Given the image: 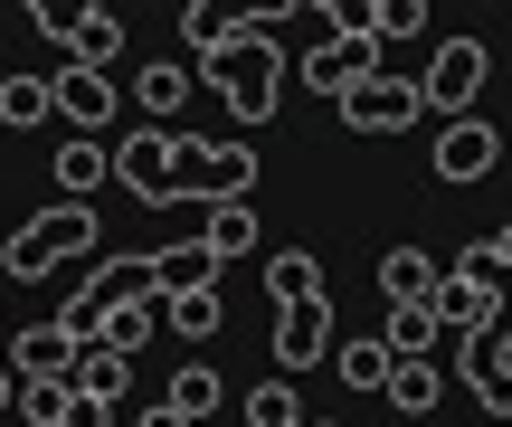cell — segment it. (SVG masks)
<instances>
[{
  "label": "cell",
  "mask_w": 512,
  "mask_h": 427,
  "mask_svg": "<svg viewBox=\"0 0 512 427\" xmlns=\"http://www.w3.org/2000/svg\"><path fill=\"white\" fill-rule=\"evenodd\" d=\"M465 257H475V266H494V276H512V219L494 228V238H475V247H465Z\"/></svg>",
  "instance_id": "33"
},
{
  "label": "cell",
  "mask_w": 512,
  "mask_h": 427,
  "mask_svg": "<svg viewBox=\"0 0 512 427\" xmlns=\"http://www.w3.org/2000/svg\"><path fill=\"white\" fill-rule=\"evenodd\" d=\"M209 285H219V257H209L200 238H190V247H162V257H152V295H162V304L209 295Z\"/></svg>",
  "instance_id": "13"
},
{
  "label": "cell",
  "mask_w": 512,
  "mask_h": 427,
  "mask_svg": "<svg viewBox=\"0 0 512 427\" xmlns=\"http://www.w3.org/2000/svg\"><path fill=\"white\" fill-rule=\"evenodd\" d=\"M114 105H124V95H114V76H86V67H57V76H48V114H67L86 143L114 124Z\"/></svg>",
  "instance_id": "11"
},
{
  "label": "cell",
  "mask_w": 512,
  "mask_h": 427,
  "mask_svg": "<svg viewBox=\"0 0 512 427\" xmlns=\"http://www.w3.org/2000/svg\"><path fill=\"white\" fill-rule=\"evenodd\" d=\"M162 323H171V304H162V295H133V304H114V314L95 323V342H105V352H124V361H133V352H143L152 333H162Z\"/></svg>",
  "instance_id": "17"
},
{
  "label": "cell",
  "mask_w": 512,
  "mask_h": 427,
  "mask_svg": "<svg viewBox=\"0 0 512 427\" xmlns=\"http://www.w3.org/2000/svg\"><path fill=\"white\" fill-rule=\"evenodd\" d=\"M162 409H181L190 427H200L209 409H219V371H209V361H190V371H171V390H162Z\"/></svg>",
  "instance_id": "28"
},
{
  "label": "cell",
  "mask_w": 512,
  "mask_h": 427,
  "mask_svg": "<svg viewBox=\"0 0 512 427\" xmlns=\"http://www.w3.org/2000/svg\"><path fill=\"white\" fill-rule=\"evenodd\" d=\"M143 427H190L181 409H162V399H152V409H143Z\"/></svg>",
  "instance_id": "35"
},
{
  "label": "cell",
  "mask_w": 512,
  "mask_h": 427,
  "mask_svg": "<svg viewBox=\"0 0 512 427\" xmlns=\"http://www.w3.org/2000/svg\"><path fill=\"white\" fill-rule=\"evenodd\" d=\"M427 314H437V323H456V333H494V323H503V276H494V266H475V257H465L456 276H437Z\"/></svg>",
  "instance_id": "6"
},
{
  "label": "cell",
  "mask_w": 512,
  "mask_h": 427,
  "mask_svg": "<svg viewBox=\"0 0 512 427\" xmlns=\"http://www.w3.org/2000/svg\"><path fill=\"white\" fill-rule=\"evenodd\" d=\"M332 114H342V124L351 133H408V124H418V86H408V76L399 67H380V76H370V86H351L342 95V105H332Z\"/></svg>",
  "instance_id": "7"
},
{
  "label": "cell",
  "mask_w": 512,
  "mask_h": 427,
  "mask_svg": "<svg viewBox=\"0 0 512 427\" xmlns=\"http://www.w3.org/2000/svg\"><path fill=\"white\" fill-rule=\"evenodd\" d=\"M0 124H10V133L48 124V76H0Z\"/></svg>",
  "instance_id": "29"
},
{
  "label": "cell",
  "mask_w": 512,
  "mask_h": 427,
  "mask_svg": "<svg viewBox=\"0 0 512 427\" xmlns=\"http://www.w3.org/2000/svg\"><path fill=\"white\" fill-rule=\"evenodd\" d=\"M171 323H181L190 342H209V333H219V285H209V295H181V304H171Z\"/></svg>",
  "instance_id": "31"
},
{
  "label": "cell",
  "mask_w": 512,
  "mask_h": 427,
  "mask_svg": "<svg viewBox=\"0 0 512 427\" xmlns=\"http://www.w3.org/2000/svg\"><path fill=\"white\" fill-rule=\"evenodd\" d=\"M76 371V342L57 333V323H29V333L10 342V380H67Z\"/></svg>",
  "instance_id": "15"
},
{
  "label": "cell",
  "mask_w": 512,
  "mask_h": 427,
  "mask_svg": "<svg viewBox=\"0 0 512 427\" xmlns=\"http://www.w3.org/2000/svg\"><path fill=\"white\" fill-rule=\"evenodd\" d=\"M76 247H105V228H95V209H38V219H19V238L0 247V266H10L19 285H38V276H57V266L76 257Z\"/></svg>",
  "instance_id": "2"
},
{
  "label": "cell",
  "mask_w": 512,
  "mask_h": 427,
  "mask_svg": "<svg viewBox=\"0 0 512 427\" xmlns=\"http://www.w3.org/2000/svg\"><path fill=\"white\" fill-rule=\"evenodd\" d=\"M380 295H389V314L399 304H427L437 295V257L427 247H380Z\"/></svg>",
  "instance_id": "16"
},
{
  "label": "cell",
  "mask_w": 512,
  "mask_h": 427,
  "mask_svg": "<svg viewBox=\"0 0 512 427\" xmlns=\"http://www.w3.org/2000/svg\"><path fill=\"white\" fill-rule=\"evenodd\" d=\"M313 361H332V295L285 304V314H275V380L313 371Z\"/></svg>",
  "instance_id": "10"
},
{
  "label": "cell",
  "mask_w": 512,
  "mask_h": 427,
  "mask_svg": "<svg viewBox=\"0 0 512 427\" xmlns=\"http://www.w3.org/2000/svg\"><path fill=\"white\" fill-rule=\"evenodd\" d=\"M76 19H86L76 0H29V29H38V38H57V48L76 38Z\"/></svg>",
  "instance_id": "32"
},
{
  "label": "cell",
  "mask_w": 512,
  "mask_h": 427,
  "mask_svg": "<svg viewBox=\"0 0 512 427\" xmlns=\"http://www.w3.org/2000/svg\"><path fill=\"white\" fill-rule=\"evenodd\" d=\"M437 390H446L437 361H389V380H380V399H389L399 418H427V409H437Z\"/></svg>",
  "instance_id": "23"
},
{
  "label": "cell",
  "mask_w": 512,
  "mask_h": 427,
  "mask_svg": "<svg viewBox=\"0 0 512 427\" xmlns=\"http://www.w3.org/2000/svg\"><path fill=\"white\" fill-rule=\"evenodd\" d=\"M200 86H219V105L238 114V124H266L275 114V95H285V48H275L266 29H247L238 48H219V57H200Z\"/></svg>",
  "instance_id": "1"
},
{
  "label": "cell",
  "mask_w": 512,
  "mask_h": 427,
  "mask_svg": "<svg viewBox=\"0 0 512 427\" xmlns=\"http://www.w3.org/2000/svg\"><path fill=\"white\" fill-rule=\"evenodd\" d=\"M332 371H342V390H370V399H380V380H389V342H380V333L332 342Z\"/></svg>",
  "instance_id": "25"
},
{
  "label": "cell",
  "mask_w": 512,
  "mask_h": 427,
  "mask_svg": "<svg viewBox=\"0 0 512 427\" xmlns=\"http://www.w3.org/2000/svg\"><path fill=\"white\" fill-rule=\"evenodd\" d=\"M256 29V10H219V0H181V38L200 57H219V48H238V38Z\"/></svg>",
  "instance_id": "19"
},
{
  "label": "cell",
  "mask_w": 512,
  "mask_h": 427,
  "mask_svg": "<svg viewBox=\"0 0 512 427\" xmlns=\"http://www.w3.org/2000/svg\"><path fill=\"white\" fill-rule=\"evenodd\" d=\"M190 95H200V76H190L181 57H162V67H143V86H133V105L152 114V133H171V114H181Z\"/></svg>",
  "instance_id": "18"
},
{
  "label": "cell",
  "mask_w": 512,
  "mask_h": 427,
  "mask_svg": "<svg viewBox=\"0 0 512 427\" xmlns=\"http://www.w3.org/2000/svg\"><path fill=\"white\" fill-rule=\"evenodd\" d=\"M114 57H124V19H114V10H86V19H76V38H67V67L105 76Z\"/></svg>",
  "instance_id": "21"
},
{
  "label": "cell",
  "mask_w": 512,
  "mask_h": 427,
  "mask_svg": "<svg viewBox=\"0 0 512 427\" xmlns=\"http://www.w3.org/2000/svg\"><path fill=\"white\" fill-rule=\"evenodd\" d=\"M238 409H247V427H304V390L294 380H256Z\"/></svg>",
  "instance_id": "27"
},
{
  "label": "cell",
  "mask_w": 512,
  "mask_h": 427,
  "mask_svg": "<svg viewBox=\"0 0 512 427\" xmlns=\"http://www.w3.org/2000/svg\"><path fill=\"white\" fill-rule=\"evenodd\" d=\"M171 162H181V200H256V152L247 143H200V133H171Z\"/></svg>",
  "instance_id": "3"
},
{
  "label": "cell",
  "mask_w": 512,
  "mask_h": 427,
  "mask_svg": "<svg viewBox=\"0 0 512 427\" xmlns=\"http://www.w3.org/2000/svg\"><path fill=\"white\" fill-rule=\"evenodd\" d=\"M67 390H76V399H105V409H114V399L133 390V361L105 352V342H86V352H76V371H67Z\"/></svg>",
  "instance_id": "20"
},
{
  "label": "cell",
  "mask_w": 512,
  "mask_h": 427,
  "mask_svg": "<svg viewBox=\"0 0 512 427\" xmlns=\"http://www.w3.org/2000/svg\"><path fill=\"white\" fill-rule=\"evenodd\" d=\"M494 352H503V361H512V323H503V333H494Z\"/></svg>",
  "instance_id": "36"
},
{
  "label": "cell",
  "mask_w": 512,
  "mask_h": 427,
  "mask_svg": "<svg viewBox=\"0 0 512 427\" xmlns=\"http://www.w3.org/2000/svg\"><path fill=\"white\" fill-rule=\"evenodd\" d=\"M57 190H67V209H86L95 190H105V143H86V133H76V143L57 152Z\"/></svg>",
  "instance_id": "24"
},
{
  "label": "cell",
  "mask_w": 512,
  "mask_h": 427,
  "mask_svg": "<svg viewBox=\"0 0 512 427\" xmlns=\"http://www.w3.org/2000/svg\"><path fill=\"white\" fill-rule=\"evenodd\" d=\"M266 295H275V314H285V304L332 295V276H323V257H313V247H275V257H266Z\"/></svg>",
  "instance_id": "14"
},
{
  "label": "cell",
  "mask_w": 512,
  "mask_h": 427,
  "mask_svg": "<svg viewBox=\"0 0 512 427\" xmlns=\"http://www.w3.org/2000/svg\"><path fill=\"white\" fill-rule=\"evenodd\" d=\"M437 333H446V323L427 314V304H399V314L380 323V342H389V361H427V352H437Z\"/></svg>",
  "instance_id": "26"
},
{
  "label": "cell",
  "mask_w": 512,
  "mask_h": 427,
  "mask_svg": "<svg viewBox=\"0 0 512 427\" xmlns=\"http://www.w3.org/2000/svg\"><path fill=\"white\" fill-rule=\"evenodd\" d=\"M200 247H209V257H256V200H219V209H209V228H200Z\"/></svg>",
  "instance_id": "22"
},
{
  "label": "cell",
  "mask_w": 512,
  "mask_h": 427,
  "mask_svg": "<svg viewBox=\"0 0 512 427\" xmlns=\"http://www.w3.org/2000/svg\"><path fill=\"white\" fill-rule=\"evenodd\" d=\"M10 409L29 427H57V409H67V380H10Z\"/></svg>",
  "instance_id": "30"
},
{
  "label": "cell",
  "mask_w": 512,
  "mask_h": 427,
  "mask_svg": "<svg viewBox=\"0 0 512 427\" xmlns=\"http://www.w3.org/2000/svg\"><path fill=\"white\" fill-rule=\"evenodd\" d=\"M494 333H503V323H494ZM494 333H465V342H456V371H465V390L484 399V427L512 418V361L494 352Z\"/></svg>",
  "instance_id": "12"
},
{
  "label": "cell",
  "mask_w": 512,
  "mask_h": 427,
  "mask_svg": "<svg viewBox=\"0 0 512 427\" xmlns=\"http://www.w3.org/2000/svg\"><path fill=\"white\" fill-rule=\"evenodd\" d=\"M57 427H114V409H105V399H76V390H67V409H57Z\"/></svg>",
  "instance_id": "34"
},
{
  "label": "cell",
  "mask_w": 512,
  "mask_h": 427,
  "mask_svg": "<svg viewBox=\"0 0 512 427\" xmlns=\"http://www.w3.org/2000/svg\"><path fill=\"white\" fill-rule=\"evenodd\" d=\"M0 409H10V371H0Z\"/></svg>",
  "instance_id": "37"
},
{
  "label": "cell",
  "mask_w": 512,
  "mask_h": 427,
  "mask_svg": "<svg viewBox=\"0 0 512 427\" xmlns=\"http://www.w3.org/2000/svg\"><path fill=\"white\" fill-rule=\"evenodd\" d=\"M427 171H437V181H494V171H503V133L484 124V114H465V124H437V152H427Z\"/></svg>",
  "instance_id": "9"
},
{
  "label": "cell",
  "mask_w": 512,
  "mask_h": 427,
  "mask_svg": "<svg viewBox=\"0 0 512 427\" xmlns=\"http://www.w3.org/2000/svg\"><path fill=\"white\" fill-rule=\"evenodd\" d=\"M380 67H389V48H380V38H361V29H332L323 48L304 57V76H313V86L332 95V105H342L351 86H370V76H380Z\"/></svg>",
  "instance_id": "8"
},
{
  "label": "cell",
  "mask_w": 512,
  "mask_h": 427,
  "mask_svg": "<svg viewBox=\"0 0 512 427\" xmlns=\"http://www.w3.org/2000/svg\"><path fill=\"white\" fill-rule=\"evenodd\" d=\"M484 76H494V48H484V38H446V48L427 57V76H418V105L446 114V124H465L475 95H484Z\"/></svg>",
  "instance_id": "4"
},
{
  "label": "cell",
  "mask_w": 512,
  "mask_h": 427,
  "mask_svg": "<svg viewBox=\"0 0 512 427\" xmlns=\"http://www.w3.org/2000/svg\"><path fill=\"white\" fill-rule=\"evenodd\" d=\"M114 181H124L133 190V200H143V209H171V200H181V162H171V133H124V143H114Z\"/></svg>",
  "instance_id": "5"
}]
</instances>
